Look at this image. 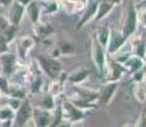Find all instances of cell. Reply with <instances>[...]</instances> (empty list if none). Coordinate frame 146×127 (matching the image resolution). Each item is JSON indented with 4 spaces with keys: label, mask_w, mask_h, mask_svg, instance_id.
Returning a JSON list of instances; mask_svg holds the SVG:
<instances>
[{
    "label": "cell",
    "mask_w": 146,
    "mask_h": 127,
    "mask_svg": "<svg viewBox=\"0 0 146 127\" xmlns=\"http://www.w3.org/2000/svg\"><path fill=\"white\" fill-rule=\"evenodd\" d=\"M37 61H38V64H40L41 69L46 72L50 79H52V80H57L58 76L61 75V71H62V66H61V64L58 63L55 57L38 56Z\"/></svg>",
    "instance_id": "obj_1"
},
{
    "label": "cell",
    "mask_w": 146,
    "mask_h": 127,
    "mask_svg": "<svg viewBox=\"0 0 146 127\" xmlns=\"http://www.w3.org/2000/svg\"><path fill=\"white\" fill-rule=\"evenodd\" d=\"M137 23H139V15H137L136 5L131 4L125 15V22H123V27H122V31H121L122 35L127 38L130 36H132L137 29Z\"/></svg>",
    "instance_id": "obj_2"
},
{
    "label": "cell",
    "mask_w": 146,
    "mask_h": 127,
    "mask_svg": "<svg viewBox=\"0 0 146 127\" xmlns=\"http://www.w3.org/2000/svg\"><path fill=\"white\" fill-rule=\"evenodd\" d=\"M32 112H33V107L31 104V102L28 99H23L21 107L15 111V116H14L13 122L18 127L26 126L32 120Z\"/></svg>",
    "instance_id": "obj_3"
},
{
    "label": "cell",
    "mask_w": 146,
    "mask_h": 127,
    "mask_svg": "<svg viewBox=\"0 0 146 127\" xmlns=\"http://www.w3.org/2000/svg\"><path fill=\"white\" fill-rule=\"evenodd\" d=\"M104 47L97 41V38H93L92 41V57H93L94 64L97 65L100 74H104L106 71V52Z\"/></svg>",
    "instance_id": "obj_4"
},
{
    "label": "cell",
    "mask_w": 146,
    "mask_h": 127,
    "mask_svg": "<svg viewBox=\"0 0 146 127\" xmlns=\"http://www.w3.org/2000/svg\"><path fill=\"white\" fill-rule=\"evenodd\" d=\"M32 120L36 127H50L53 120L51 111L44 109L42 107H36L32 112Z\"/></svg>",
    "instance_id": "obj_5"
},
{
    "label": "cell",
    "mask_w": 146,
    "mask_h": 127,
    "mask_svg": "<svg viewBox=\"0 0 146 127\" xmlns=\"http://www.w3.org/2000/svg\"><path fill=\"white\" fill-rule=\"evenodd\" d=\"M0 65H1V74L5 76H12L17 67V56L14 53L7 52L0 53Z\"/></svg>",
    "instance_id": "obj_6"
},
{
    "label": "cell",
    "mask_w": 146,
    "mask_h": 127,
    "mask_svg": "<svg viewBox=\"0 0 146 127\" xmlns=\"http://www.w3.org/2000/svg\"><path fill=\"white\" fill-rule=\"evenodd\" d=\"M61 109H62V117L65 118V120L67 118L70 122L81 121V120H84V116H85L84 111H81L76 106H74L70 100L64 102L62 106H61Z\"/></svg>",
    "instance_id": "obj_7"
},
{
    "label": "cell",
    "mask_w": 146,
    "mask_h": 127,
    "mask_svg": "<svg viewBox=\"0 0 146 127\" xmlns=\"http://www.w3.org/2000/svg\"><path fill=\"white\" fill-rule=\"evenodd\" d=\"M98 3H99V0H86L85 1L84 13L76 25L78 29H81L88 22H90L93 18H95V14H97V9H98Z\"/></svg>",
    "instance_id": "obj_8"
},
{
    "label": "cell",
    "mask_w": 146,
    "mask_h": 127,
    "mask_svg": "<svg viewBox=\"0 0 146 127\" xmlns=\"http://www.w3.org/2000/svg\"><path fill=\"white\" fill-rule=\"evenodd\" d=\"M9 10H8V21H9L10 24H14V25H19L23 19L24 14H26V7H23L22 4H19L18 1H14L9 5Z\"/></svg>",
    "instance_id": "obj_9"
},
{
    "label": "cell",
    "mask_w": 146,
    "mask_h": 127,
    "mask_svg": "<svg viewBox=\"0 0 146 127\" xmlns=\"http://www.w3.org/2000/svg\"><path fill=\"white\" fill-rule=\"evenodd\" d=\"M35 38L31 37V36H23V37L18 38V41H17V53H18L21 60H24L27 57L28 52L35 47Z\"/></svg>",
    "instance_id": "obj_10"
},
{
    "label": "cell",
    "mask_w": 146,
    "mask_h": 127,
    "mask_svg": "<svg viewBox=\"0 0 146 127\" xmlns=\"http://www.w3.org/2000/svg\"><path fill=\"white\" fill-rule=\"evenodd\" d=\"M127 41V37L122 35V32L118 33H111V38H109V42L107 45V49H108V52L111 55H114L117 53V51H119L122 49V46L125 45V42Z\"/></svg>",
    "instance_id": "obj_11"
},
{
    "label": "cell",
    "mask_w": 146,
    "mask_h": 127,
    "mask_svg": "<svg viewBox=\"0 0 146 127\" xmlns=\"http://www.w3.org/2000/svg\"><path fill=\"white\" fill-rule=\"evenodd\" d=\"M122 64H123V66H125V70H127L128 72L133 74V72H136V71H139V70L142 69V66H144V59L137 56V55L128 56Z\"/></svg>",
    "instance_id": "obj_12"
},
{
    "label": "cell",
    "mask_w": 146,
    "mask_h": 127,
    "mask_svg": "<svg viewBox=\"0 0 146 127\" xmlns=\"http://www.w3.org/2000/svg\"><path fill=\"white\" fill-rule=\"evenodd\" d=\"M58 4L64 8V10L70 14L80 12L85 7V0H58Z\"/></svg>",
    "instance_id": "obj_13"
},
{
    "label": "cell",
    "mask_w": 146,
    "mask_h": 127,
    "mask_svg": "<svg viewBox=\"0 0 146 127\" xmlns=\"http://www.w3.org/2000/svg\"><path fill=\"white\" fill-rule=\"evenodd\" d=\"M26 14L32 23L41 21V3H38L37 0H33L32 3H29L26 7Z\"/></svg>",
    "instance_id": "obj_14"
},
{
    "label": "cell",
    "mask_w": 146,
    "mask_h": 127,
    "mask_svg": "<svg viewBox=\"0 0 146 127\" xmlns=\"http://www.w3.org/2000/svg\"><path fill=\"white\" fill-rule=\"evenodd\" d=\"M114 5L112 4L108 0H100L98 3V9H97V14H95V21H102L103 18H106L109 13L113 10Z\"/></svg>",
    "instance_id": "obj_15"
},
{
    "label": "cell",
    "mask_w": 146,
    "mask_h": 127,
    "mask_svg": "<svg viewBox=\"0 0 146 127\" xmlns=\"http://www.w3.org/2000/svg\"><path fill=\"white\" fill-rule=\"evenodd\" d=\"M33 31L38 37H47L53 33V27L50 23H43V22L38 21L33 23Z\"/></svg>",
    "instance_id": "obj_16"
},
{
    "label": "cell",
    "mask_w": 146,
    "mask_h": 127,
    "mask_svg": "<svg viewBox=\"0 0 146 127\" xmlns=\"http://www.w3.org/2000/svg\"><path fill=\"white\" fill-rule=\"evenodd\" d=\"M117 86H118V85H117L116 81H112V83L107 84V85L104 86V89H103L102 94L99 95L100 102H102L103 106H106V104H108L109 102H111L112 97H113V94H114V92L117 90Z\"/></svg>",
    "instance_id": "obj_17"
},
{
    "label": "cell",
    "mask_w": 146,
    "mask_h": 127,
    "mask_svg": "<svg viewBox=\"0 0 146 127\" xmlns=\"http://www.w3.org/2000/svg\"><path fill=\"white\" fill-rule=\"evenodd\" d=\"M111 28L108 25H103V27H99L95 32V38L97 41L102 45L104 49H107V45L109 42V38H111Z\"/></svg>",
    "instance_id": "obj_18"
},
{
    "label": "cell",
    "mask_w": 146,
    "mask_h": 127,
    "mask_svg": "<svg viewBox=\"0 0 146 127\" xmlns=\"http://www.w3.org/2000/svg\"><path fill=\"white\" fill-rule=\"evenodd\" d=\"M60 8L58 0H43V4H41V13L42 14H53Z\"/></svg>",
    "instance_id": "obj_19"
},
{
    "label": "cell",
    "mask_w": 146,
    "mask_h": 127,
    "mask_svg": "<svg viewBox=\"0 0 146 127\" xmlns=\"http://www.w3.org/2000/svg\"><path fill=\"white\" fill-rule=\"evenodd\" d=\"M89 74H90V71H89V70L80 69V70H78V71L72 72V74L69 76V80L71 81V83H74V84H79V83H81V81L85 80V79L88 78Z\"/></svg>",
    "instance_id": "obj_20"
},
{
    "label": "cell",
    "mask_w": 146,
    "mask_h": 127,
    "mask_svg": "<svg viewBox=\"0 0 146 127\" xmlns=\"http://www.w3.org/2000/svg\"><path fill=\"white\" fill-rule=\"evenodd\" d=\"M7 95L8 97H14V98H19V99H24V98H26V89L21 85H12V84H10Z\"/></svg>",
    "instance_id": "obj_21"
},
{
    "label": "cell",
    "mask_w": 146,
    "mask_h": 127,
    "mask_svg": "<svg viewBox=\"0 0 146 127\" xmlns=\"http://www.w3.org/2000/svg\"><path fill=\"white\" fill-rule=\"evenodd\" d=\"M17 31H18V25H14V24H9L7 28H5L4 31L1 32V35L5 37L9 43H12V42L15 39V36H17Z\"/></svg>",
    "instance_id": "obj_22"
},
{
    "label": "cell",
    "mask_w": 146,
    "mask_h": 127,
    "mask_svg": "<svg viewBox=\"0 0 146 127\" xmlns=\"http://www.w3.org/2000/svg\"><path fill=\"white\" fill-rule=\"evenodd\" d=\"M15 112L10 108L9 106H1L0 107V121H13Z\"/></svg>",
    "instance_id": "obj_23"
},
{
    "label": "cell",
    "mask_w": 146,
    "mask_h": 127,
    "mask_svg": "<svg viewBox=\"0 0 146 127\" xmlns=\"http://www.w3.org/2000/svg\"><path fill=\"white\" fill-rule=\"evenodd\" d=\"M79 92V95L81 99L89 102V103H93L94 100H97L98 98H99V94L95 92H92V90H84V89H79L78 90Z\"/></svg>",
    "instance_id": "obj_24"
},
{
    "label": "cell",
    "mask_w": 146,
    "mask_h": 127,
    "mask_svg": "<svg viewBox=\"0 0 146 127\" xmlns=\"http://www.w3.org/2000/svg\"><path fill=\"white\" fill-rule=\"evenodd\" d=\"M135 97H136V99L139 102H141V103L146 102V88L141 83H137L136 88H135Z\"/></svg>",
    "instance_id": "obj_25"
},
{
    "label": "cell",
    "mask_w": 146,
    "mask_h": 127,
    "mask_svg": "<svg viewBox=\"0 0 146 127\" xmlns=\"http://www.w3.org/2000/svg\"><path fill=\"white\" fill-rule=\"evenodd\" d=\"M61 92H62V83L58 80H53V83L50 85L48 93L52 97H56V95H58Z\"/></svg>",
    "instance_id": "obj_26"
},
{
    "label": "cell",
    "mask_w": 146,
    "mask_h": 127,
    "mask_svg": "<svg viewBox=\"0 0 146 127\" xmlns=\"http://www.w3.org/2000/svg\"><path fill=\"white\" fill-rule=\"evenodd\" d=\"M74 106H76L79 109H90V108H94L95 107V104L94 103H89V102H86V100H84V99H81V98H79L78 100H72L71 102Z\"/></svg>",
    "instance_id": "obj_27"
},
{
    "label": "cell",
    "mask_w": 146,
    "mask_h": 127,
    "mask_svg": "<svg viewBox=\"0 0 146 127\" xmlns=\"http://www.w3.org/2000/svg\"><path fill=\"white\" fill-rule=\"evenodd\" d=\"M41 107H42V108H44V109H48V111L53 109V107H55V100H53V97L50 94V93H47V94L44 95Z\"/></svg>",
    "instance_id": "obj_28"
},
{
    "label": "cell",
    "mask_w": 146,
    "mask_h": 127,
    "mask_svg": "<svg viewBox=\"0 0 146 127\" xmlns=\"http://www.w3.org/2000/svg\"><path fill=\"white\" fill-rule=\"evenodd\" d=\"M9 86H10V83H9L8 76L0 74V92H1L3 94L7 95L8 94V90H9Z\"/></svg>",
    "instance_id": "obj_29"
},
{
    "label": "cell",
    "mask_w": 146,
    "mask_h": 127,
    "mask_svg": "<svg viewBox=\"0 0 146 127\" xmlns=\"http://www.w3.org/2000/svg\"><path fill=\"white\" fill-rule=\"evenodd\" d=\"M22 102H23V99H19V98H14V97H8V99H7V106H9L10 108H12L13 111L15 112L17 109L21 107Z\"/></svg>",
    "instance_id": "obj_30"
},
{
    "label": "cell",
    "mask_w": 146,
    "mask_h": 127,
    "mask_svg": "<svg viewBox=\"0 0 146 127\" xmlns=\"http://www.w3.org/2000/svg\"><path fill=\"white\" fill-rule=\"evenodd\" d=\"M60 52L64 53V55H69V53H72L74 52V46H72L70 42H64L62 45L60 46Z\"/></svg>",
    "instance_id": "obj_31"
},
{
    "label": "cell",
    "mask_w": 146,
    "mask_h": 127,
    "mask_svg": "<svg viewBox=\"0 0 146 127\" xmlns=\"http://www.w3.org/2000/svg\"><path fill=\"white\" fill-rule=\"evenodd\" d=\"M137 15L141 19L142 24L146 27V5H141V7H137Z\"/></svg>",
    "instance_id": "obj_32"
},
{
    "label": "cell",
    "mask_w": 146,
    "mask_h": 127,
    "mask_svg": "<svg viewBox=\"0 0 146 127\" xmlns=\"http://www.w3.org/2000/svg\"><path fill=\"white\" fill-rule=\"evenodd\" d=\"M9 42L5 39L4 36L0 33V53H4L7 51H9Z\"/></svg>",
    "instance_id": "obj_33"
},
{
    "label": "cell",
    "mask_w": 146,
    "mask_h": 127,
    "mask_svg": "<svg viewBox=\"0 0 146 127\" xmlns=\"http://www.w3.org/2000/svg\"><path fill=\"white\" fill-rule=\"evenodd\" d=\"M135 127H146V109H144V111L141 112V114H140Z\"/></svg>",
    "instance_id": "obj_34"
},
{
    "label": "cell",
    "mask_w": 146,
    "mask_h": 127,
    "mask_svg": "<svg viewBox=\"0 0 146 127\" xmlns=\"http://www.w3.org/2000/svg\"><path fill=\"white\" fill-rule=\"evenodd\" d=\"M41 85H42V81L41 78H37L35 81L32 83V86H31V92L35 94V93H38L41 90Z\"/></svg>",
    "instance_id": "obj_35"
},
{
    "label": "cell",
    "mask_w": 146,
    "mask_h": 127,
    "mask_svg": "<svg viewBox=\"0 0 146 127\" xmlns=\"http://www.w3.org/2000/svg\"><path fill=\"white\" fill-rule=\"evenodd\" d=\"M9 24L10 23H9V21H8L7 17H4L3 14H0V33H1Z\"/></svg>",
    "instance_id": "obj_36"
},
{
    "label": "cell",
    "mask_w": 146,
    "mask_h": 127,
    "mask_svg": "<svg viewBox=\"0 0 146 127\" xmlns=\"http://www.w3.org/2000/svg\"><path fill=\"white\" fill-rule=\"evenodd\" d=\"M133 81H136V83H141L142 80H144V72L141 71V70H139V71L133 72V78H132Z\"/></svg>",
    "instance_id": "obj_37"
},
{
    "label": "cell",
    "mask_w": 146,
    "mask_h": 127,
    "mask_svg": "<svg viewBox=\"0 0 146 127\" xmlns=\"http://www.w3.org/2000/svg\"><path fill=\"white\" fill-rule=\"evenodd\" d=\"M56 127H71V123H70V121L61 120L60 122L57 123V126H56Z\"/></svg>",
    "instance_id": "obj_38"
},
{
    "label": "cell",
    "mask_w": 146,
    "mask_h": 127,
    "mask_svg": "<svg viewBox=\"0 0 146 127\" xmlns=\"http://www.w3.org/2000/svg\"><path fill=\"white\" fill-rule=\"evenodd\" d=\"M14 0H0V7L1 8H8Z\"/></svg>",
    "instance_id": "obj_39"
},
{
    "label": "cell",
    "mask_w": 146,
    "mask_h": 127,
    "mask_svg": "<svg viewBox=\"0 0 146 127\" xmlns=\"http://www.w3.org/2000/svg\"><path fill=\"white\" fill-rule=\"evenodd\" d=\"M13 125V121H0V127H10Z\"/></svg>",
    "instance_id": "obj_40"
},
{
    "label": "cell",
    "mask_w": 146,
    "mask_h": 127,
    "mask_svg": "<svg viewBox=\"0 0 146 127\" xmlns=\"http://www.w3.org/2000/svg\"><path fill=\"white\" fill-rule=\"evenodd\" d=\"M15 1H18L19 4H22L23 7H27V5L29 4V3H32V1H33V0H15Z\"/></svg>",
    "instance_id": "obj_41"
},
{
    "label": "cell",
    "mask_w": 146,
    "mask_h": 127,
    "mask_svg": "<svg viewBox=\"0 0 146 127\" xmlns=\"http://www.w3.org/2000/svg\"><path fill=\"white\" fill-rule=\"evenodd\" d=\"M108 1H111L113 5H118V4L122 3V0H108Z\"/></svg>",
    "instance_id": "obj_42"
},
{
    "label": "cell",
    "mask_w": 146,
    "mask_h": 127,
    "mask_svg": "<svg viewBox=\"0 0 146 127\" xmlns=\"http://www.w3.org/2000/svg\"><path fill=\"white\" fill-rule=\"evenodd\" d=\"M141 5H146V0H142V1H140L139 4H137V7H141Z\"/></svg>",
    "instance_id": "obj_43"
},
{
    "label": "cell",
    "mask_w": 146,
    "mask_h": 127,
    "mask_svg": "<svg viewBox=\"0 0 146 127\" xmlns=\"http://www.w3.org/2000/svg\"><path fill=\"white\" fill-rule=\"evenodd\" d=\"M123 127H133L132 125H131V123H127V125H125V126H123Z\"/></svg>",
    "instance_id": "obj_44"
},
{
    "label": "cell",
    "mask_w": 146,
    "mask_h": 127,
    "mask_svg": "<svg viewBox=\"0 0 146 127\" xmlns=\"http://www.w3.org/2000/svg\"><path fill=\"white\" fill-rule=\"evenodd\" d=\"M10 127H18V126H17V125H15V123H14V122H13V125H12V126H10Z\"/></svg>",
    "instance_id": "obj_45"
},
{
    "label": "cell",
    "mask_w": 146,
    "mask_h": 127,
    "mask_svg": "<svg viewBox=\"0 0 146 127\" xmlns=\"http://www.w3.org/2000/svg\"><path fill=\"white\" fill-rule=\"evenodd\" d=\"M23 127H35V126H27V125H26V126H23Z\"/></svg>",
    "instance_id": "obj_46"
},
{
    "label": "cell",
    "mask_w": 146,
    "mask_h": 127,
    "mask_svg": "<svg viewBox=\"0 0 146 127\" xmlns=\"http://www.w3.org/2000/svg\"><path fill=\"white\" fill-rule=\"evenodd\" d=\"M0 74H1V65H0Z\"/></svg>",
    "instance_id": "obj_47"
},
{
    "label": "cell",
    "mask_w": 146,
    "mask_h": 127,
    "mask_svg": "<svg viewBox=\"0 0 146 127\" xmlns=\"http://www.w3.org/2000/svg\"><path fill=\"white\" fill-rule=\"evenodd\" d=\"M0 99H1V92H0Z\"/></svg>",
    "instance_id": "obj_48"
},
{
    "label": "cell",
    "mask_w": 146,
    "mask_h": 127,
    "mask_svg": "<svg viewBox=\"0 0 146 127\" xmlns=\"http://www.w3.org/2000/svg\"><path fill=\"white\" fill-rule=\"evenodd\" d=\"M0 10H1V7H0Z\"/></svg>",
    "instance_id": "obj_49"
},
{
    "label": "cell",
    "mask_w": 146,
    "mask_h": 127,
    "mask_svg": "<svg viewBox=\"0 0 146 127\" xmlns=\"http://www.w3.org/2000/svg\"><path fill=\"white\" fill-rule=\"evenodd\" d=\"M145 56H146V55H145Z\"/></svg>",
    "instance_id": "obj_50"
},
{
    "label": "cell",
    "mask_w": 146,
    "mask_h": 127,
    "mask_svg": "<svg viewBox=\"0 0 146 127\" xmlns=\"http://www.w3.org/2000/svg\"><path fill=\"white\" fill-rule=\"evenodd\" d=\"M145 47H146V46H145Z\"/></svg>",
    "instance_id": "obj_51"
}]
</instances>
